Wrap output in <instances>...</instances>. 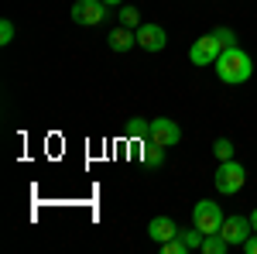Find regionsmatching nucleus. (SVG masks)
<instances>
[{
	"label": "nucleus",
	"instance_id": "obj_1",
	"mask_svg": "<svg viewBox=\"0 0 257 254\" xmlns=\"http://www.w3.org/2000/svg\"><path fill=\"white\" fill-rule=\"evenodd\" d=\"M213 69H216V76L226 86H240V82H247V79L254 76V59L240 45H233V48H223V55L216 59Z\"/></svg>",
	"mask_w": 257,
	"mask_h": 254
},
{
	"label": "nucleus",
	"instance_id": "obj_2",
	"mask_svg": "<svg viewBox=\"0 0 257 254\" xmlns=\"http://www.w3.org/2000/svg\"><path fill=\"white\" fill-rule=\"evenodd\" d=\"M213 182H216V193L223 196H233L243 189V182H247V172H243V165L240 161H219V168H216V176H213Z\"/></svg>",
	"mask_w": 257,
	"mask_h": 254
},
{
	"label": "nucleus",
	"instance_id": "obj_3",
	"mask_svg": "<svg viewBox=\"0 0 257 254\" xmlns=\"http://www.w3.org/2000/svg\"><path fill=\"white\" fill-rule=\"evenodd\" d=\"M223 210H219V203L213 199H199L196 206H192V223H196L202 234H219V227H223Z\"/></svg>",
	"mask_w": 257,
	"mask_h": 254
},
{
	"label": "nucleus",
	"instance_id": "obj_4",
	"mask_svg": "<svg viewBox=\"0 0 257 254\" xmlns=\"http://www.w3.org/2000/svg\"><path fill=\"white\" fill-rule=\"evenodd\" d=\"M219 55H223V45H219V38L213 31L202 35V38H196L192 48H189V62H192V65H216Z\"/></svg>",
	"mask_w": 257,
	"mask_h": 254
},
{
	"label": "nucleus",
	"instance_id": "obj_5",
	"mask_svg": "<svg viewBox=\"0 0 257 254\" xmlns=\"http://www.w3.org/2000/svg\"><path fill=\"white\" fill-rule=\"evenodd\" d=\"M106 18V4L103 0H76L72 4V21L82 24V28H93Z\"/></svg>",
	"mask_w": 257,
	"mask_h": 254
},
{
	"label": "nucleus",
	"instance_id": "obj_6",
	"mask_svg": "<svg viewBox=\"0 0 257 254\" xmlns=\"http://www.w3.org/2000/svg\"><path fill=\"white\" fill-rule=\"evenodd\" d=\"M219 234L226 237V244H230V247H243V240L254 234L250 216H226V220H223V227H219Z\"/></svg>",
	"mask_w": 257,
	"mask_h": 254
},
{
	"label": "nucleus",
	"instance_id": "obj_7",
	"mask_svg": "<svg viewBox=\"0 0 257 254\" xmlns=\"http://www.w3.org/2000/svg\"><path fill=\"white\" fill-rule=\"evenodd\" d=\"M148 141H155L161 148H175L178 141H182V127L168 117H158V120H151V137Z\"/></svg>",
	"mask_w": 257,
	"mask_h": 254
},
{
	"label": "nucleus",
	"instance_id": "obj_8",
	"mask_svg": "<svg viewBox=\"0 0 257 254\" xmlns=\"http://www.w3.org/2000/svg\"><path fill=\"white\" fill-rule=\"evenodd\" d=\"M138 45L144 52H161V48L168 45V35H165L161 24H141L138 28Z\"/></svg>",
	"mask_w": 257,
	"mask_h": 254
},
{
	"label": "nucleus",
	"instance_id": "obj_9",
	"mask_svg": "<svg viewBox=\"0 0 257 254\" xmlns=\"http://www.w3.org/2000/svg\"><path fill=\"white\" fill-rule=\"evenodd\" d=\"M175 234H178V227H175L172 216H155V220L148 223V237H151L155 244H165V240H172Z\"/></svg>",
	"mask_w": 257,
	"mask_h": 254
},
{
	"label": "nucleus",
	"instance_id": "obj_10",
	"mask_svg": "<svg viewBox=\"0 0 257 254\" xmlns=\"http://www.w3.org/2000/svg\"><path fill=\"white\" fill-rule=\"evenodd\" d=\"M106 41H110V48H113V52H127L131 45H138V31L120 24V28H113V31H110V38H106Z\"/></svg>",
	"mask_w": 257,
	"mask_h": 254
},
{
	"label": "nucleus",
	"instance_id": "obj_11",
	"mask_svg": "<svg viewBox=\"0 0 257 254\" xmlns=\"http://www.w3.org/2000/svg\"><path fill=\"white\" fill-rule=\"evenodd\" d=\"M141 158H144V165H161L165 161V148L161 144H155V141H144V151H141Z\"/></svg>",
	"mask_w": 257,
	"mask_h": 254
},
{
	"label": "nucleus",
	"instance_id": "obj_12",
	"mask_svg": "<svg viewBox=\"0 0 257 254\" xmlns=\"http://www.w3.org/2000/svg\"><path fill=\"white\" fill-rule=\"evenodd\" d=\"M202 251H206V254H226V251H230V244H226V237H223V234H206Z\"/></svg>",
	"mask_w": 257,
	"mask_h": 254
},
{
	"label": "nucleus",
	"instance_id": "obj_13",
	"mask_svg": "<svg viewBox=\"0 0 257 254\" xmlns=\"http://www.w3.org/2000/svg\"><path fill=\"white\" fill-rule=\"evenodd\" d=\"M127 134H131V137H141V141H148V137H151V120H144V117L127 120Z\"/></svg>",
	"mask_w": 257,
	"mask_h": 254
},
{
	"label": "nucleus",
	"instance_id": "obj_14",
	"mask_svg": "<svg viewBox=\"0 0 257 254\" xmlns=\"http://www.w3.org/2000/svg\"><path fill=\"white\" fill-rule=\"evenodd\" d=\"M120 24L138 31L141 24H144V21H141V11H138V7H131V4H123V7H120Z\"/></svg>",
	"mask_w": 257,
	"mask_h": 254
},
{
	"label": "nucleus",
	"instance_id": "obj_15",
	"mask_svg": "<svg viewBox=\"0 0 257 254\" xmlns=\"http://www.w3.org/2000/svg\"><path fill=\"white\" fill-rule=\"evenodd\" d=\"M178 234H182V240L189 244V251H202V240H206V234L199 230L196 223H192V230H178Z\"/></svg>",
	"mask_w": 257,
	"mask_h": 254
},
{
	"label": "nucleus",
	"instance_id": "obj_16",
	"mask_svg": "<svg viewBox=\"0 0 257 254\" xmlns=\"http://www.w3.org/2000/svg\"><path fill=\"white\" fill-rule=\"evenodd\" d=\"M213 155H216L219 161H230V158H233V141H230V137H219L216 144H213Z\"/></svg>",
	"mask_w": 257,
	"mask_h": 254
},
{
	"label": "nucleus",
	"instance_id": "obj_17",
	"mask_svg": "<svg viewBox=\"0 0 257 254\" xmlns=\"http://www.w3.org/2000/svg\"><path fill=\"white\" fill-rule=\"evenodd\" d=\"M161 251H165V254H189V244L182 240V234H175L172 240H165V244H161Z\"/></svg>",
	"mask_w": 257,
	"mask_h": 254
},
{
	"label": "nucleus",
	"instance_id": "obj_18",
	"mask_svg": "<svg viewBox=\"0 0 257 254\" xmlns=\"http://www.w3.org/2000/svg\"><path fill=\"white\" fill-rule=\"evenodd\" d=\"M213 35L219 38V45H223V48H233V45H237V35H233L230 28H216Z\"/></svg>",
	"mask_w": 257,
	"mask_h": 254
},
{
	"label": "nucleus",
	"instance_id": "obj_19",
	"mask_svg": "<svg viewBox=\"0 0 257 254\" xmlns=\"http://www.w3.org/2000/svg\"><path fill=\"white\" fill-rule=\"evenodd\" d=\"M11 41H14V24L0 21V45H11Z\"/></svg>",
	"mask_w": 257,
	"mask_h": 254
},
{
	"label": "nucleus",
	"instance_id": "obj_20",
	"mask_svg": "<svg viewBox=\"0 0 257 254\" xmlns=\"http://www.w3.org/2000/svg\"><path fill=\"white\" fill-rule=\"evenodd\" d=\"M243 251H247V254H257V234H250L247 240H243Z\"/></svg>",
	"mask_w": 257,
	"mask_h": 254
},
{
	"label": "nucleus",
	"instance_id": "obj_21",
	"mask_svg": "<svg viewBox=\"0 0 257 254\" xmlns=\"http://www.w3.org/2000/svg\"><path fill=\"white\" fill-rule=\"evenodd\" d=\"M106 7H123V0H103Z\"/></svg>",
	"mask_w": 257,
	"mask_h": 254
},
{
	"label": "nucleus",
	"instance_id": "obj_22",
	"mask_svg": "<svg viewBox=\"0 0 257 254\" xmlns=\"http://www.w3.org/2000/svg\"><path fill=\"white\" fill-rule=\"evenodd\" d=\"M250 227H254V234H257V210L250 213Z\"/></svg>",
	"mask_w": 257,
	"mask_h": 254
}]
</instances>
